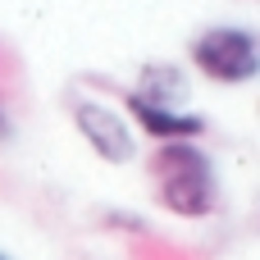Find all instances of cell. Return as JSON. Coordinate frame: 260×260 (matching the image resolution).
Segmentation results:
<instances>
[{"mask_svg":"<svg viewBox=\"0 0 260 260\" xmlns=\"http://www.w3.org/2000/svg\"><path fill=\"white\" fill-rule=\"evenodd\" d=\"M137 96H146V101L174 110V105L187 96V78H183V69H174V64H146V69H142V91H137Z\"/></svg>","mask_w":260,"mask_h":260,"instance_id":"5","label":"cell"},{"mask_svg":"<svg viewBox=\"0 0 260 260\" xmlns=\"http://www.w3.org/2000/svg\"><path fill=\"white\" fill-rule=\"evenodd\" d=\"M128 110H133V119L151 133V137H160V142H192L197 133H206V119L201 114H183V110H169V105H155V101H146V96H128Z\"/></svg>","mask_w":260,"mask_h":260,"instance_id":"4","label":"cell"},{"mask_svg":"<svg viewBox=\"0 0 260 260\" xmlns=\"http://www.w3.org/2000/svg\"><path fill=\"white\" fill-rule=\"evenodd\" d=\"M73 119H78V133L91 142V151H96L101 160L128 165V160L137 155V142H133L128 123H123L114 110H105V105H96V101H78V105H73Z\"/></svg>","mask_w":260,"mask_h":260,"instance_id":"3","label":"cell"},{"mask_svg":"<svg viewBox=\"0 0 260 260\" xmlns=\"http://www.w3.org/2000/svg\"><path fill=\"white\" fill-rule=\"evenodd\" d=\"M192 59L215 82H251L260 73V50L247 27H210L197 37Z\"/></svg>","mask_w":260,"mask_h":260,"instance_id":"2","label":"cell"},{"mask_svg":"<svg viewBox=\"0 0 260 260\" xmlns=\"http://www.w3.org/2000/svg\"><path fill=\"white\" fill-rule=\"evenodd\" d=\"M155 183H160V201L174 215H210L215 210V169L206 160V151H197L192 142H165V151L151 160Z\"/></svg>","mask_w":260,"mask_h":260,"instance_id":"1","label":"cell"},{"mask_svg":"<svg viewBox=\"0 0 260 260\" xmlns=\"http://www.w3.org/2000/svg\"><path fill=\"white\" fill-rule=\"evenodd\" d=\"M0 260H9V256H0Z\"/></svg>","mask_w":260,"mask_h":260,"instance_id":"7","label":"cell"},{"mask_svg":"<svg viewBox=\"0 0 260 260\" xmlns=\"http://www.w3.org/2000/svg\"><path fill=\"white\" fill-rule=\"evenodd\" d=\"M0 137H9V119H5V110H0Z\"/></svg>","mask_w":260,"mask_h":260,"instance_id":"6","label":"cell"}]
</instances>
